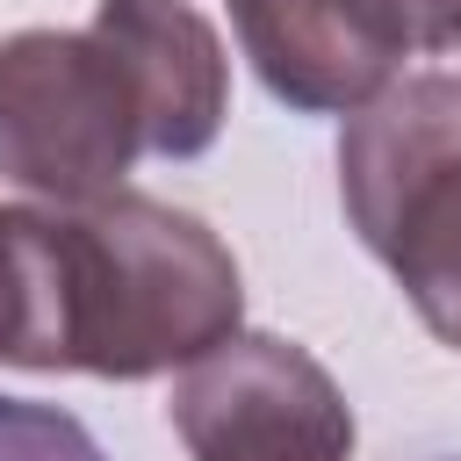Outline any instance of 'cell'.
Here are the masks:
<instances>
[{
	"mask_svg": "<svg viewBox=\"0 0 461 461\" xmlns=\"http://www.w3.org/2000/svg\"><path fill=\"white\" fill-rule=\"evenodd\" d=\"M144 151L137 94L94 29H22L0 43V173L58 209L101 202Z\"/></svg>",
	"mask_w": 461,
	"mask_h": 461,
	"instance_id": "obj_3",
	"label": "cell"
},
{
	"mask_svg": "<svg viewBox=\"0 0 461 461\" xmlns=\"http://www.w3.org/2000/svg\"><path fill=\"white\" fill-rule=\"evenodd\" d=\"M173 432L194 461H346L353 403L317 353L274 331H230L173 382Z\"/></svg>",
	"mask_w": 461,
	"mask_h": 461,
	"instance_id": "obj_4",
	"label": "cell"
},
{
	"mask_svg": "<svg viewBox=\"0 0 461 461\" xmlns=\"http://www.w3.org/2000/svg\"><path fill=\"white\" fill-rule=\"evenodd\" d=\"M0 360L7 367H72V303H65V216L0 209Z\"/></svg>",
	"mask_w": 461,
	"mask_h": 461,
	"instance_id": "obj_7",
	"label": "cell"
},
{
	"mask_svg": "<svg viewBox=\"0 0 461 461\" xmlns=\"http://www.w3.org/2000/svg\"><path fill=\"white\" fill-rule=\"evenodd\" d=\"M230 29L267 94L303 115H353L396 79V58L367 43L346 0H230Z\"/></svg>",
	"mask_w": 461,
	"mask_h": 461,
	"instance_id": "obj_6",
	"label": "cell"
},
{
	"mask_svg": "<svg viewBox=\"0 0 461 461\" xmlns=\"http://www.w3.org/2000/svg\"><path fill=\"white\" fill-rule=\"evenodd\" d=\"M346 14L367 29V43L382 58H411V50H447L461 43V0H346Z\"/></svg>",
	"mask_w": 461,
	"mask_h": 461,
	"instance_id": "obj_8",
	"label": "cell"
},
{
	"mask_svg": "<svg viewBox=\"0 0 461 461\" xmlns=\"http://www.w3.org/2000/svg\"><path fill=\"white\" fill-rule=\"evenodd\" d=\"M94 36L130 72L144 151L202 158L230 115V58H223L209 14L187 0H101Z\"/></svg>",
	"mask_w": 461,
	"mask_h": 461,
	"instance_id": "obj_5",
	"label": "cell"
},
{
	"mask_svg": "<svg viewBox=\"0 0 461 461\" xmlns=\"http://www.w3.org/2000/svg\"><path fill=\"white\" fill-rule=\"evenodd\" d=\"M65 216V303L72 367L108 382H144L187 367L238 331L245 281L230 245L151 194H101Z\"/></svg>",
	"mask_w": 461,
	"mask_h": 461,
	"instance_id": "obj_1",
	"label": "cell"
},
{
	"mask_svg": "<svg viewBox=\"0 0 461 461\" xmlns=\"http://www.w3.org/2000/svg\"><path fill=\"white\" fill-rule=\"evenodd\" d=\"M339 202L439 346H461V79H389L346 115Z\"/></svg>",
	"mask_w": 461,
	"mask_h": 461,
	"instance_id": "obj_2",
	"label": "cell"
},
{
	"mask_svg": "<svg viewBox=\"0 0 461 461\" xmlns=\"http://www.w3.org/2000/svg\"><path fill=\"white\" fill-rule=\"evenodd\" d=\"M0 461H108V454L72 411L0 396Z\"/></svg>",
	"mask_w": 461,
	"mask_h": 461,
	"instance_id": "obj_9",
	"label": "cell"
}]
</instances>
